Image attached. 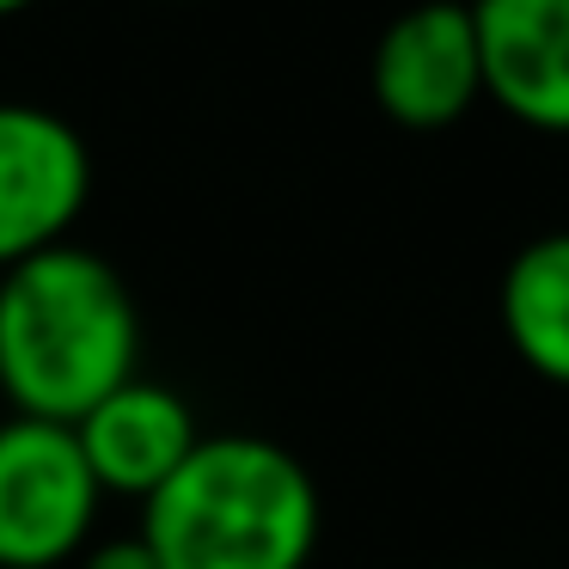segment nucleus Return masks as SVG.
<instances>
[{
	"instance_id": "obj_1",
	"label": "nucleus",
	"mask_w": 569,
	"mask_h": 569,
	"mask_svg": "<svg viewBox=\"0 0 569 569\" xmlns=\"http://www.w3.org/2000/svg\"><path fill=\"white\" fill-rule=\"evenodd\" d=\"M141 312L129 282L80 246H50L0 270V392L13 417L74 429L136 380Z\"/></svg>"
},
{
	"instance_id": "obj_2",
	"label": "nucleus",
	"mask_w": 569,
	"mask_h": 569,
	"mask_svg": "<svg viewBox=\"0 0 569 569\" xmlns=\"http://www.w3.org/2000/svg\"><path fill=\"white\" fill-rule=\"evenodd\" d=\"M141 545L160 569H307L319 490L307 466L263 435H202L148 496Z\"/></svg>"
},
{
	"instance_id": "obj_3",
	"label": "nucleus",
	"mask_w": 569,
	"mask_h": 569,
	"mask_svg": "<svg viewBox=\"0 0 569 569\" xmlns=\"http://www.w3.org/2000/svg\"><path fill=\"white\" fill-rule=\"evenodd\" d=\"M99 496L74 429L31 417L0 422V569H56L80 557Z\"/></svg>"
},
{
	"instance_id": "obj_4",
	"label": "nucleus",
	"mask_w": 569,
	"mask_h": 569,
	"mask_svg": "<svg viewBox=\"0 0 569 569\" xmlns=\"http://www.w3.org/2000/svg\"><path fill=\"white\" fill-rule=\"evenodd\" d=\"M92 197L87 141L43 104H0V270L68 246Z\"/></svg>"
},
{
	"instance_id": "obj_5",
	"label": "nucleus",
	"mask_w": 569,
	"mask_h": 569,
	"mask_svg": "<svg viewBox=\"0 0 569 569\" xmlns=\"http://www.w3.org/2000/svg\"><path fill=\"white\" fill-rule=\"evenodd\" d=\"M373 104L398 129H447L483 99L471 0H417L380 31L368 62Z\"/></svg>"
},
{
	"instance_id": "obj_6",
	"label": "nucleus",
	"mask_w": 569,
	"mask_h": 569,
	"mask_svg": "<svg viewBox=\"0 0 569 569\" xmlns=\"http://www.w3.org/2000/svg\"><path fill=\"white\" fill-rule=\"evenodd\" d=\"M483 92L515 123L569 136V0H471Z\"/></svg>"
},
{
	"instance_id": "obj_7",
	"label": "nucleus",
	"mask_w": 569,
	"mask_h": 569,
	"mask_svg": "<svg viewBox=\"0 0 569 569\" xmlns=\"http://www.w3.org/2000/svg\"><path fill=\"white\" fill-rule=\"evenodd\" d=\"M74 441H80V459H87L92 483L104 496H141L148 502L197 453L202 429H197V410L172 386L129 380L74 422Z\"/></svg>"
},
{
	"instance_id": "obj_8",
	"label": "nucleus",
	"mask_w": 569,
	"mask_h": 569,
	"mask_svg": "<svg viewBox=\"0 0 569 569\" xmlns=\"http://www.w3.org/2000/svg\"><path fill=\"white\" fill-rule=\"evenodd\" d=\"M502 331L539 380L569 386V233H545L502 270Z\"/></svg>"
},
{
	"instance_id": "obj_9",
	"label": "nucleus",
	"mask_w": 569,
	"mask_h": 569,
	"mask_svg": "<svg viewBox=\"0 0 569 569\" xmlns=\"http://www.w3.org/2000/svg\"><path fill=\"white\" fill-rule=\"evenodd\" d=\"M80 569H160V557L141 545V532L136 539H99V545H87L80 551Z\"/></svg>"
},
{
	"instance_id": "obj_10",
	"label": "nucleus",
	"mask_w": 569,
	"mask_h": 569,
	"mask_svg": "<svg viewBox=\"0 0 569 569\" xmlns=\"http://www.w3.org/2000/svg\"><path fill=\"white\" fill-rule=\"evenodd\" d=\"M31 0H0V19H13V13H26Z\"/></svg>"
}]
</instances>
